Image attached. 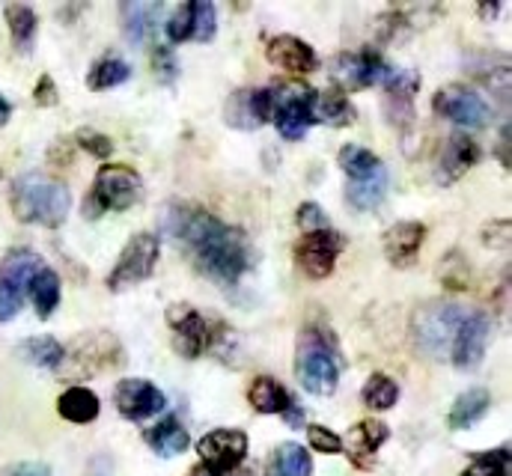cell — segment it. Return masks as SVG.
<instances>
[{
  "label": "cell",
  "instance_id": "d6a6232c",
  "mask_svg": "<svg viewBox=\"0 0 512 476\" xmlns=\"http://www.w3.org/2000/svg\"><path fill=\"white\" fill-rule=\"evenodd\" d=\"M128 78H131L128 63L117 60V57H105V60H99V63L93 66V72H90V78H87V87H90V90H114V87L126 84Z\"/></svg>",
  "mask_w": 512,
  "mask_h": 476
},
{
  "label": "cell",
  "instance_id": "d4e9b609",
  "mask_svg": "<svg viewBox=\"0 0 512 476\" xmlns=\"http://www.w3.org/2000/svg\"><path fill=\"white\" fill-rule=\"evenodd\" d=\"M57 411L63 420L72 423H93L99 417V396L90 387H69L57 399Z\"/></svg>",
  "mask_w": 512,
  "mask_h": 476
},
{
  "label": "cell",
  "instance_id": "d6986e66",
  "mask_svg": "<svg viewBox=\"0 0 512 476\" xmlns=\"http://www.w3.org/2000/svg\"><path fill=\"white\" fill-rule=\"evenodd\" d=\"M42 256L27 250V247H18V250H9L0 262V283L9 286L12 292H24L30 286V280L42 271Z\"/></svg>",
  "mask_w": 512,
  "mask_h": 476
},
{
  "label": "cell",
  "instance_id": "1f68e13d",
  "mask_svg": "<svg viewBox=\"0 0 512 476\" xmlns=\"http://www.w3.org/2000/svg\"><path fill=\"white\" fill-rule=\"evenodd\" d=\"M18 355L24 357L27 363L33 366H45V369H54L63 363L66 349L54 340V337H30L18 346Z\"/></svg>",
  "mask_w": 512,
  "mask_h": 476
},
{
  "label": "cell",
  "instance_id": "c3c4849f",
  "mask_svg": "<svg viewBox=\"0 0 512 476\" xmlns=\"http://www.w3.org/2000/svg\"><path fill=\"white\" fill-rule=\"evenodd\" d=\"M12 117V105L0 96V125H6V119Z\"/></svg>",
  "mask_w": 512,
  "mask_h": 476
},
{
  "label": "cell",
  "instance_id": "52a82bcc",
  "mask_svg": "<svg viewBox=\"0 0 512 476\" xmlns=\"http://www.w3.org/2000/svg\"><path fill=\"white\" fill-rule=\"evenodd\" d=\"M274 96V125L286 140H301L307 134V128L313 125L310 117V105H313V90L301 87V84H283Z\"/></svg>",
  "mask_w": 512,
  "mask_h": 476
},
{
  "label": "cell",
  "instance_id": "ab89813d",
  "mask_svg": "<svg viewBox=\"0 0 512 476\" xmlns=\"http://www.w3.org/2000/svg\"><path fill=\"white\" fill-rule=\"evenodd\" d=\"M78 143L81 149H87L90 155L96 158H111L114 155V140L102 131H93V128H81L78 131Z\"/></svg>",
  "mask_w": 512,
  "mask_h": 476
},
{
  "label": "cell",
  "instance_id": "484cf974",
  "mask_svg": "<svg viewBox=\"0 0 512 476\" xmlns=\"http://www.w3.org/2000/svg\"><path fill=\"white\" fill-rule=\"evenodd\" d=\"M248 399H251L254 411H259V414H286L289 405H292L286 387L280 381L268 378V375L256 378L251 390H248Z\"/></svg>",
  "mask_w": 512,
  "mask_h": 476
},
{
  "label": "cell",
  "instance_id": "7a4b0ae2",
  "mask_svg": "<svg viewBox=\"0 0 512 476\" xmlns=\"http://www.w3.org/2000/svg\"><path fill=\"white\" fill-rule=\"evenodd\" d=\"M69 203V188L42 173H27L12 185V212L24 224L60 227L69 215Z\"/></svg>",
  "mask_w": 512,
  "mask_h": 476
},
{
  "label": "cell",
  "instance_id": "ee69618b",
  "mask_svg": "<svg viewBox=\"0 0 512 476\" xmlns=\"http://www.w3.org/2000/svg\"><path fill=\"white\" fill-rule=\"evenodd\" d=\"M18 310H21V295L0 283V322L15 319V316H18Z\"/></svg>",
  "mask_w": 512,
  "mask_h": 476
},
{
  "label": "cell",
  "instance_id": "277c9868",
  "mask_svg": "<svg viewBox=\"0 0 512 476\" xmlns=\"http://www.w3.org/2000/svg\"><path fill=\"white\" fill-rule=\"evenodd\" d=\"M295 375L304 390L316 396H331L340 381V366L328 349V337L319 331H307L301 337V349L295 357Z\"/></svg>",
  "mask_w": 512,
  "mask_h": 476
},
{
  "label": "cell",
  "instance_id": "60d3db41",
  "mask_svg": "<svg viewBox=\"0 0 512 476\" xmlns=\"http://www.w3.org/2000/svg\"><path fill=\"white\" fill-rule=\"evenodd\" d=\"M298 224H301L307 233L328 230V215L322 212V206H316V203H304V206L298 209Z\"/></svg>",
  "mask_w": 512,
  "mask_h": 476
},
{
  "label": "cell",
  "instance_id": "44dd1931",
  "mask_svg": "<svg viewBox=\"0 0 512 476\" xmlns=\"http://www.w3.org/2000/svg\"><path fill=\"white\" fill-rule=\"evenodd\" d=\"M310 117L313 122H325L331 128H346L355 122V108L343 90H325V93H313Z\"/></svg>",
  "mask_w": 512,
  "mask_h": 476
},
{
  "label": "cell",
  "instance_id": "b9f144b4",
  "mask_svg": "<svg viewBox=\"0 0 512 476\" xmlns=\"http://www.w3.org/2000/svg\"><path fill=\"white\" fill-rule=\"evenodd\" d=\"M155 72H158V78H161L164 84H170V81L176 78L179 63H176V57H173L170 48H158V51H155Z\"/></svg>",
  "mask_w": 512,
  "mask_h": 476
},
{
  "label": "cell",
  "instance_id": "836d02e7",
  "mask_svg": "<svg viewBox=\"0 0 512 476\" xmlns=\"http://www.w3.org/2000/svg\"><path fill=\"white\" fill-rule=\"evenodd\" d=\"M361 399H364V405H367V408H373V411H387V408H393V405H396V399H399V387H396V381H393V378H387V375H382V372H376V375H370V381L364 384Z\"/></svg>",
  "mask_w": 512,
  "mask_h": 476
},
{
  "label": "cell",
  "instance_id": "d590c367",
  "mask_svg": "<svg viewBox=\"0 0 512 476\" xmlns=\"http://www.w3.org/2000/svg\"><path fill=\"white\" fill-rule=\"evenodd\" d=\"M462 476H510V450L501 447V450H492V453H483L477 456Z\"/></svg>",
  "mask_w": 512,
  "mask_h": 476
},
{
  "label": "cell",
  "instance_id": "681fc988",
  "mask_svg": "<svg viewBox=\"0 0 512 476\" xmlns=\"http://www.w3.org/2000/svg\"><path fill=\"white\" fill-rule=\"evenodd\" d=\"M188 476H224V474H218V471H212V468H206V465H197V468H191V474Z\"/></svg>",
  "mask_w": 512,
  "mask_h": 476
},
{
  "label": "cell",
  "instance_id": "7402d4cb",
  "mask_svg": "<svg viewBox=\"0 0 512 476\" xmlns=\"http://www.w3.org/2000/svg\"><path fill=\"white\" fill-rule=\"evenodd\" d=\"M489 408H492V396H489V390H483V387H471V390H465V393L453 402L450 417H447V426H450V429H456V432H462V429L474 426L477 420H483V417L489 414Z\"/></svg>",
  "mask_w": 512,
  "mask_h": 476
},
{
  "label": "cell",
  "instance_id": "bcb514c9",
  "mask_svg": "<svg viewBox=\"0 0 512 476\" xmlns=\"http://www.w3.org/2000/svg\"><path fill=\"white\" fill-rule=\"evenodd\" d=\"M501 164L510 167V128H507V125H504V131H501Z\"/></svg>",
  "mask_w": 512,
  "mask_h": 476
},
{
  "label": "cell",
  "instance_id": "ac0fdd59",
  "mask_svg": "<svg viewBox=\"0 0 512 476\" xmlns=\"http://www.w3.org/2000/svg\"><path fill=\"white\" fill-rule=\"evenodd\" d=\"M423 238H426V227L417 224V221H402V224H393L387 233H384V253L393 265H411L423 247Z\"/></svg>",
  "mask_w": 512,
  "mask_h": 476
},
{
  "label": "cell",
  "instance_id": "cb8c5ba5",
  "mask_svg": "<svg viewBox=\"0 0 512 476\" xmlns=\"http://www.w3.org/2000/svg\"><path fill=\"white\" fill-rule=\"evenodd\" d=\"M146 444H149L158 456L173 459V456H179V453L188 450V429H185L176 417H167V420H161L158 426H152V429L146 432Z\"/></svg>",
  "mask_w": 512,
  "mask_h": 476
},
{
  "label": "cell",
  "instance_id": "f546056e",
  "mask_svg": "<svg viewBox=\"0 0 512 476\" xmlns=\"http://www.w3.org/2000/svg\"><path fill=\"white\" fill-rule=\"evenodd\" d=\"M337 161H340L343 173H349V176H352V182L370 179V176H376V173L382 170L379 155H376V152H370V149H364V146H355V143L343 146V149H340V155H337Z\"/></svg>",
  "mask_w": 512,
  "mask_h": 476
},
{
  "label": "cell",
  "instance_id": "f907efd6",
  "mask_svg": "<svg viewBox=\"0 0 512 476\" xmlns=\"http://www.w3.org/2000/svg\"><path fill=\"white\" fill-rule=\"evenodd\" d=\"M498 9H501L498 3H495V6L489 3V6H483V15H489V18H492V15H498Z\"/></svg>",
  "mask_w": 512,
  "mask_h": 476
},
{
  "label": "cell",
  "instance_id": "7dc6e473",
  "mask_svg": "<svg viewBox=\"0 0 512 476\" xmlns=\"http://www.w3.org/2000/svg\"><path fill=\"white\" fill-rule=\"evenodd\" d=\"M283 417H286V420H289L292 426H301V423H304V414H301V411H298L295 405H289V411H286Z\"/></svg>",
  "mask_w": 512,
  "mask_h": 476
},
{
  "label": "cell",
  "instance_id": "8992f818",
  "mask_svg": "<svg viewBox=\"0 0 512 476\" xmlns=\"http://www.w3.org/2000/svg\"><path fill=\"white\" fill-rule=\"evenodd\" d=\"M432 111L438 117L468 125V128H486L492 119V108L483 102V96H477L471 87L465 84H450L441 87L432 99Z\"/></svg>",
  "mask_w": 512,
  "mask_h": 476
},
{
  "label": "cell",
  "instance_id": "4316f807",
  "mask_svg": "<svg viewBox=\"0 0 512 476\" xmlns=\"http://www.w3.org/2000/svg\"><path fill=\"white\" fill-rule=\"evenodd\" d=\"M6 24H9V36H12V45L15 51L27 54L33 48V39H36V27H39V18L30 6H21V3H12L6 6Z\"/></svg>",
  "mask_w": 512,
  "mask_h": 476
},
{
  "label": "cell",
  "instance_id": "e575fe53",
  "mask_svg": "<svg viewBox=\"0 0 512 476\" xmlns=\"http://www.w3.org/2000/svg\"><path fill=\"white\" fill-rule=\"evenodd\" d=\"M218 30V9L209 0H197L191 3V39L197 42H209Z\"/></svg>",
  "mask_w": 512,
  "mask_h": 476
},
{
  "label": "cell",
  "instance_id": "3957f363",
  "mask_svg": "<svg viewBox=\"0 0 512 476\" xmlns=\"http://www.w3.org/2000/svg\"><path fill=\"white\" fill-rule=\"evenodd\" d=\"M140 197V176L126 164H108L96 173L93 194L84 203L87 218H99L102 212H126Z\"/></svg>",
  "mask_w": 512,
  "mask_h": 476
},
{
  "label": "cell",
  "instance_id": "f35d334b",
  "mask_svg": "<svg viewBox=\"0 0 512 476\" xmlns=\"http://www.w3.org/2000/svg\"><path fill=\"white\" fill-rule=\"evenodd\" d=\"M227 122L236 128H259V122L251 114V102H248V90L236 93L227 105Z\"/></svg>",
  "mask_w": 512,
  "mask_h": 476
},
{
  "label": "cell",
  "instance_id": "8fae6325",
  "mask_svg": "<svg viewBox=\"0 0 512 476\" xmlns=\"http://www.w3.org/2000/svg\"><path fill=\"white\" fill-rule=\"evenodd\" d=\"M346 247V238L331 230H316L298 241L295 247V259L301 265V271L313 280H322L334 271V262L340 256V250Z\"/></svg>",
  "mask_w": 512,
  "mask_h": 476
},
{
  "label": "cell",
  "instance_id": "e0dca14e",
  "mask_svg": "<svg viewBox=\"0 0 512 476\" xmlns=\"http://www.w3.org/2000/svg\"><path fill=\"white\" fill-rule=\"evenodd\" d=\"M477 158H480V146L468 134H453L441 155V164H438V182L450 185V182L462 179L477 164Z\"/></svg>",
  "mask_w": 512,
  "mask_h": 476
},
{
  "label": "cell",
  "instance_id": "83f0119b",
  "mask_svg": "<svg viewBox=\"0 0 512 476\" xmlns=\"http://www.w3.org/2000/svg\"><path fill=\"white\" fill-rule=\"evenodd\" d=\"M268 471H271V476H310L313 474V459L298 444H280L268 462Z\"/></svg>",
  "mask_w": 512,
  "mask_h": 476
},
{
  "label": "cell",
  "instance_id": "f1b7e54d",
  "mask_svg": "<svg viewBox=\"0 0 512 476\" xmlns=\"http://www.w3.org/2000/svg\"><path fill=\"white\" fill-rule=\"evenodd\" d=\"M27 292H30V298H33V307H36L39 319H48V316L57 310V304H60V277H57L51 268H42V271L30 280Z\"/></svg>",
  "mask_w": 512,
  "mask_h": 476
},
{
  "label": "cell",
  "instance_id": "4dcf8cb0",
  "mask_svg": "<svg viewBox=\"0 0 512 476\" xmlns=\"http://www.w3.org/2000/svg\"><path fill=\"white\" fill-rule=\"evenodd\" d=\"M384 191H387V173H384V167H382L376 176L361 179V182H352V185L346 188V200H349L355 209L370 212V209H376V206L382 203Z\"/></svg>",
  "mask_w": 512,
  "mask_h": 476
},
{
  "label": "cell",
  "instance_id": "7c38bea8",
  "mask_svg": "<svg viewBox=\"0 0 512 476\" xmlns=\"http://www.w3.org/2000/svg\"><path fill=\"white\" fill-rule=\"evenodd\" d=\"M167 325L173 328V343L182 357L194 360L209 349V325L188 304H173L167 310Z\"/></svg>",
  "mask_w": 512,
  "mask_h": 476
},
{
  "label": "cell",
  "instance_id": "603a6c76",
  "mask_svg": "<svg viewBox=\"0 0 512 476\" xmlns=\"http://www.w3.org/2000/svg\"><path fill=\"white\" fill-rule=\"evenodd\" d=\"M120 12H123V30H126L128 42L131 45H143L152 36L164 6L161 3H140L137 0V3H123Z\"/></svg>",
  "mask_w": 512,
  "mask_h": 476
},
{
  "label": "cell",
  "instance_id": "2e32d148",
  "mask_svg": "<svg viewBox=\"0 0 512 476\" xmlns=\"http://www.w3.org/2000/svg\"><path fill=\"white\" fill-rule=\"evenodd\" d=\"M265 54L277 69H283L289 75H310L319 66L316 51L298 36H274V39H268Z\"/></svg>",
  "mask_w": 512,
  "mask_h": 476
},
{
  "label": "cell",
  "instance_id": "7bdbcfd3",
  "mask_svg": "<svg viewBox=\"0 0 512 476\" xmlns=\"http://www.w3.org/2000/svg\"><path fill=\"white\" fill-rule=\"evenodd\" d=\"M33 102H36L39 108H54V105H57V87H54L51 75H42V78H39V84H36V90H33Z\"/></svg>",
  "mask_w": 512,
  "mask_h": 476
},
{
  "label": "cell",
  "instance_id": "6da1fadb",
  "mask_svg": "<svg viewBox=\"0 0 512 476\" xmlns=\"http://www.w3.org/2000/svg\"><path fill=\"white\" fill-rule=\"evenodd\" d=\"M164 233L194 256L206 277L224 286L236 283L251 268V244L245 233L197 206H170L164 215Z\"/></svg>",
  "mask_w": 512,
  "mask_h": 476
},
{
  "label": "cell",
  "instance_id": "f6af8a7d",
  "mask_svg": "<svg viewBox=\"0 0 512 476\" xmlns=\"http://www.w3.org/2000/svg\"><path fill=\"white\" fill-rule=\"evenodd\" d=\"M0 476H51V468L42 462H18V465L0 468Z\"/></svg>",
  "mask_w": 512,
  "mask_h": 476
},
{
  "label": "cell",
  "instance_id": "5b68a950",
  "mask_svg": "<svg viewBox=\"0 0 512 476\" xmlns=\"http://www.w3.org/2000/svg\"><path fill=\"white\" fill-rule=\"evenodd\" d=\"M462 319H465L462 307H450V304H432V307L420 310L414 319L417 346L429 355L444 357L447 355V343H453V334H456Z\"/></svg>",
  "mask_w": 512,
  "mask_h": 476
},
{
  "label": "cell",
  "instance_id": "9c48e42d",
  "mask_svg": "<svg viewBox=\"0 0 512 476\" xmlns=\"http://www.w3.org/2000/svg\"><path fill=\"white\" fill-rule=\"evenodd\" d=\"M328 69L343 90H364L373 84H384V78L390 75V66H384L382 57L370 48L355 54H337Z\"/></svg>",
  "mask_w": 512,
  "mask_h": 476
},
{
  "label": "cell",
  "instance_id": "ba28073f",
  "mask_svg": "<svg viewBox=\"0 0 512 476\" xmlns=\"http://www.w3.org/2000/svg\"><path fill=\"white\" fill-rule=\"evenodd\" d=\"M158 238L149 236V233H140L126 244V250L120 253L114 271L108 274V289L120 292L126 286H134L140 280H146L152 271H155V262H158Z\"/></svg>",
  "mask_w": 512,
  "mask_h": 476
},
{
  "label": "cell",
  "instance_id": "ffe728a7",
  "mask_svg": "<svg viewBox=\"0 0 512 476\" xmlns=\"http://www.w3.org/2000/svg\"><path fill=\"white\" fill-rule=\"evenodd\" d=\"M387 441V426L376 420H361L352 432H349V459L358 468H370L379 447Z\"/></svg>",
  "mask_w": 512,
  "mask_h": 476
},
{
  "label": "cell",
  "instance_id": "30bf717a",
  "mask_svg": "<svg viewBox=\"0 0 512 476\" xmlns=\"http://www.w3.org/2000/svg\"><path fill=\"white\" fill-rule=\"evenodd\" d=\"M197 453H200L203 465L218 474L236 471L248 456V435L242 429H215L200 438Z\"/></svg>",
  "mask_w": 512,
  "mask_h": 476
},
{
  "label": "cell",
  "instance_id": "5bb4252c",
  "mask_svg": "<svg viewBox=\"0 0 512 476\" xmlns=\"http://www.w3.org/2000/svg\"><path fill=\"white\" fill-rule=\"evenodd\" d=\"M114 402H117V408H120V414L126 420H146L152 414H161V408L167 405L164 393L146 378L120 381L117 390H114Z\"/></svg>",
  "mask_w": 512,
  "mask_h": 476
},
{
  "label": "cell",
  "instance_id": "8d00e7d4",
  "mask_svg": "<svg viewBox=\"0 0 512 476\" xmlns=\"http://www.w3.org/2000/svg\"><path fill=\"white\" fill-rule=\"evenodd\" d=\"M307 438H310V447L316 450V453H325V456H337V453H343V438L337 435V432H331V429H325V426H307Z\"/></svg>",
  "mask_w": 512,
  "mask_h": 476
},
{
  "label": "cell",
  "instance_id": "4fadbf2b",
  "mask_svg": "<svg viewBox=\"0 0 512 476\" xmlns=\"http://www.w3.org/2000/svg\"><path fill=\"white\" fill-rule=\"evenodd\" d=\"M489 319L483 313H465V319L459 322L453 343H450V360L459 369H474L489 346Z\"/></svg>",
  "mask_w": 512,
  "mask_h": 476
},
{
  "label": "cell",
  "instance_id": "9a60e30c",
  "mask_svg": "<svg viewBox=\"0 0 512 476\" xmlns=\"http://www.w3.org/2000/svg\"><path fill=\"white\" fill-rule=\"evenodd\" d=\"M72 360H78V372H102L108 366H120L123 363V349L120 343L99 331V334H84L75 346H72Z\"/></svg>",
  "mask_w": 512,
  "mask_h": 476
},
{
  "label": "cell",
  "instance_id": "74e56055",
  "mask_svg": "<svg viewBox=\"0 0 512 476\" xmlns=\"http://www.w3.org/2000/svg\"><path fill=\"white\" fill-rule=\"evenodd\" d=\"M164 30H167V39H170V42H185V39H191V3L176 6L173 15L167 18Z\"/></svg>",
  "mask_w": 512,
  "mask_h": 476
}]
</instances>
